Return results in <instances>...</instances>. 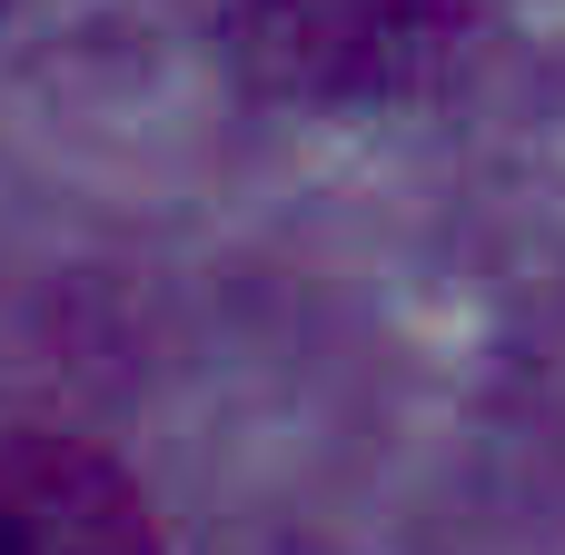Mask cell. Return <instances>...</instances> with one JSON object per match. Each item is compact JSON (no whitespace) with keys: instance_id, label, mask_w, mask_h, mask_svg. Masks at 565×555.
I'll return each instance as SVG.
<instances>
[{"instance_id":"1","label":"cell","mask_w":565,"mask_h":555,"mask_svg":"<svg viewBox=\"0 0 565 555\" xmlns=\"http://www.w3.org/2000/svg\"><path fill=\"white\" fill-rule=\"evenodd\" d=\"M477 40V0H218V50L278 99H417Z\"/></svg>"},{"instance_id":"2","label":"cell","mask_w":565,"mask_h":555,"mask_svg":"<svg viewBox=\"0 0 565 555\" xmlns=\"http://www.w3.org/2000/svg\"><path fill=\"white\" fill-rule=\"evenodd\" d=\"M0 555H159L149 497L79 437H0Z\"/></svg>"}]
</instances>
